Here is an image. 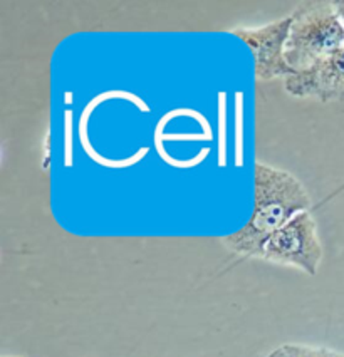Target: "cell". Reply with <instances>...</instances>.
Returning a JSON list of instances; mask_svg holds the SVG:
<instances>
[{"instance_id": "obj_1", "label": "cell", "mask_w": 344, "mask_h": 357, "mask_svg": "<svg viewBox=\"0 0 344 357\" xmlns=\"http://www.w3.org/2000/svg\"><path fill=\"white\" fill-rule=\"evenodd\" d=\"M309 208V195L294 174L255 161L254 213L246 227L223 236L222 243L237 255L260 259L265 240Z\"/></svg>"}, {"instance_id": "obj_2", "label": "cell", "mask_w": 344, "mask_h": 357, "mask_svg": "<svg viewBox=\"0 0 344 357\" xmlns=\"http://www.w3.org/2000/svg\"><path fill=\"white\" fill-rule=\"evenodd\" d=\"M285 61L294 73L313 68L317 61L344 45V24L334 2L309 0L291 14Z\"/></svg>"}, {"instance_id": "obj_3", "label": "cell", "mask_w": 344, "mask_h": 357, "mask_svg": "<svg viewBox=\"0 0 344 357\" xmlns=\"http://www.w3.org/2000/svg\"><path fill=\"white\" fill-rule=\"evenodd\" d=\"M322 257L324 248L319 238L316 220L311 211H302L265 240L260 259L294 267L314 277L321 267Z\"/></svg>"}, {"instance_id": "obj_4", "label": "cell", "mask_w": 344, "mask_h": 357, "mask_svg": "<svg viewBox=\"0 0 344 357\" xmlns=\"http://www.w3.org/2000/svg\"><path fill=\"white\" fill-rule=\"evenodd\" d=\"M292 17L277 19L255 29H232V34L244 40L254 56V76L257 81H272L292 76L294 70L285 61V44Z\"/></svg>"}, {"instance_id": "obj_5", "label": "cell", "mask_w": 344, "mask_h": 357, "mask_svg": "<svg viewBox=\"0 0 344 357\" xmlns=\"http://www.w3.org/2000/svg\"><path fill=\"white\" fill-rule=\"evenodd\" d=\"M284 87L294 98H314L324 102L344 99V45L313 68L285 77Z\"/></svg>"}, {"instance_id": "obj_6", "label": "cell", "mask_w": 344, "mask_h": 357, "mask_svg": "<svg viewBox=\"0 0 344 357\" xmlns=\"http://www.w3.org/2000/svg\"><path fill=\"white\" fill-rule=\"evenodd\" d=\"M281 349L287 357H344V352L308 344H284Z\"/></svg>"}, {"instance_id": "obj_7", "label": "cell", "mask_w": 344, "mask_h": 357, "mask_svg": "<svg viewBox=\"0 0 344 357\" xmlns=\"http://www.w3.org/2000/svg\"><path fill=\"white\" fill-rule=\"evenodd\" d=\"M334 7H336V12H338L339 17H341L343 24H344V0H338V2H334Z\"/></svg>"}, {"instance_id": "obj_8", "label": "cell", "mask_w": 344, "mask_h": 357, "mask_svg": "<svg viewBox=\"0 0 344 357\" xmlns=\"http://www.w3.org/2000/svg\"><path fill=\"white\" fill-rule=\"evenodd\" d=\"M265 357H287L284 354V351L281 347H277V349H274V351L271 352V354L269 356H265Z\"/></svg>"}]
</instances>
